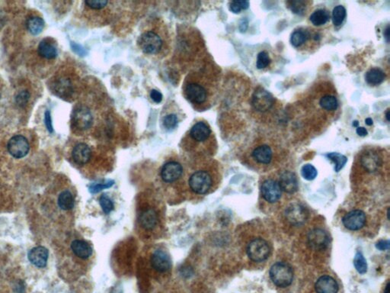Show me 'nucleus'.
<instances>
[{"label": "nucleus", "mask_w": 390, "mask_h": 293, "mask_svg": "<svg viewBox=\"0 0 390 293\" xmlns=\"http://www.w3.org/2000/svg\"><path fill=\"white\" fill-rule=\"evenodd\" d=\"M288 7L290 8V10L299 16H303L306 14L307 12V4L308 2L305 1H290L287 2Z\"/></svg>", "instance_id": "34"}, {"label": "nucleus", "mask_w": 390, "mask_h": 293, "mask_svg": "<svg viewBox=\"0 0 390 293\" xmlns=\"http://www.w3.org/2000/svg\"><path fill=\"white\" fill-rule=\"evenodd\" d=\"M326 156L335 163V170L336 172L340 171L348 161V158L338 153H329Z\"/></svg>", "instance_id": "33"}, {"label": "nucleus", "mask_w": 390, "mask_h": 293, "mask_svg": "<svg viewBox=\"0 0 390 293\" xmlns=\"http://www.w3.org/2000/svg\"><path fill=\"white\" fill-rule=\"evenodd\" d=\"M163 125L168 130L175 129L178 125L177 116L173 114H168L163 119Z\"/></svg>", "instance_id": "40"}, {"label": "nucleus", "mask_w": 390, "mask_h": 293, "mask_svg": "<svg viewBox=\"0 0 390 293\" xmlns=\"http://www.w3.org/2000/svg\"><path fill=\"white\" fill-rule=\"evenodd\" d=\"M140 46L144 53L156 54L160 52L163 45L161 38L154 31H146L140 38Z\"/></svg>", "instance_id": "5"}, {"label": "nucleus", "mask_w": 390, "mask_h": 293, "mask_svg": "<svg viewBox=\"0 0 390 293\" xmlns=\"http://www.w3.org/2000/svg\"><path fill=\"white\" fill-rule=\"evenodd\" d=\"M308 217V212L303 205L294 203L286 210V218L288 222L293 225L304 224Z\"/></svg>", "instance_id": "9"}, {"label": "nucleus", "mask_w": 390, "mask_h": 293, "mask_svg": "<svg viewBox=\"0 0 390 293\" xmlns=\"http://www.w3.org/2000/svg\"><path fill=\"white\" fill-rule=\"evenodd\" d=\"M8 151L13 158H24L29 152L30 145L26 137L22 135H16L12 137L8 142Z\"/></svg>", "instance_id": "7"}, {"label": "nucleus", "mask_w": 390, "mask_h": 293, "mask_svg": "<svg viewBox=\"0 0 390 293\" xmlns=\"http://www.w3.org/2000/svg\"><path fill=\"white\" fill-rule=\"evenodd\" d=\"M270 64V57L266 51L259 53L257 57L256 67L258 69H264L267 68Z\"/></svg>", "instance_id": "38"}, {"label": "nucleus", "mask_w": 390, "mask_h": 293, "mask_svg": "<svg viewBox=\"0 0 390 293\" xmlns=\"http://www.w3.org/2000/svg\"><path fill=\"white\" fill-rule=\"evenodd\" d=\"M30 94L28 91H21L16 95V102L20 107H24L29 100Z\"/></svg>", "instance_id": "43"}, {"label": "nucleus", "mask_w": 390, "mask_h": 293, "mask_svg": "<svg viewBox=\"0 0 390 293\" xmlns=\"http://www.w3.org/2000/svg\"><path fill=\"white\" fill-rule=\"evenodd\" d=\"M262 196L263 198L268 203H274L278 201L281 198V190L279 182L273 180H267L262 183Z\"/></svg>", "instance_id": "8"}, {"label": "nucleus", "mask_w": 390, "mask_h": 293, "mask_svg": "<svg viewBox=\"0 0 390 293\" xmlns=\"http://www.w3.org/2000/svg\"><path fill=\"white\" fill-rule=\"evenodd\" d=\"M210 128L205 122H200L195 124L191 129V136L195 141L203 142L210 136Z\"/></svg>", "instance_id": "21"}, {"label": "nucleus", "mask_w": 390, "mask_h": 293, "mask_svg": "<svg viewBox=\"0 0 390 293\" xmlns=\"http://www.w3.org/2000/svg\"><path fill=\"white\" fill-rule=\"evenodd\" d=\"M376 248L380 250H389L390 248V241H380L376 244Z\"/></svg>", "instance_id": "47"}, {"label": "nucleus", "mask_w": 390, "mask_h": 293, "mask_svg": "<svg viewBox=\"0 0 390 293\" xmlns=\"http://www.w3.org/2000/svg\"><path fill=\"white\" fill-rule=\"evenodd\" d=\"M247 254L254 262H262L269 257L270 247L267 241L262 238H256L248 244Z\"/></svg>", "instance_id": "2"}, {"label": "nucleus", "mask_w": 390, "mask_h": 293, "mask_svg": "<svg viewBox=\"0 0 390 293\" xmlns=\"http://www.w3.org/2000/svg\"><path fill=\"white\" fill-rule=\"evenodd\" d=\"M384 35H385L387 42H389V41H390V28H389V26H387V29L384 31Z\"/></svg>", "instance_id": "50"}, {"label": "nucleus", "mask_w": 390, "mask_h": 293, "mask_svg": "<svg viewBox=\"0 0 390 293\" xmlns=\"http://www.w3.org/2000/svg\"><path fill=\"white\" fill-rule=\"evenodd\" d=\"M365 80L369 85H380L385 80V73L380 68H372L366 73Z\"/></svg>", "instance_id": "26"}, {"label": "nucleus", "mask_w": 390, "mask_h": 293, "mask_svg": "<svg viewBox=\"0 0 390 293\" xmlns=\"http://www.w3.org/2000/svg\"><path fill=\"white\" fill-rule=\"evenodd\" d=\"M281 190L287 193H293L298 189V182L294 174L290 171H286L281 174L279 182Z\"/></svg>", "instance_id": "19"}, {"label": "nucleus", "mask_w": 390, "mask_h": 293, "mask_svg": "<svg viewBox=\"0 0 390 293\" xmlns=\"http://www.w3.org/2000/svg\"><path fill=\"white\" fill-rule=\"evenodd\" d=\"M185 95L187 99L196 104L205 103L207 98V93L205 87L194 83L187 84L185 89Z\"/></svg>", "instance_id": "14"}, {"label": "nucleus", "mask_w": 390, "mask_h": 293, "mask_svg": "<svg viewBox=\"0 0 390 293\" xmlns=\"http://www.w3.org/2000/svg\"><path fill=\"white\" fill-rule=\"evenodd\" d=\"M386 118H387V121L390 122V110H387V114H386Z\"/></svg>", "instance_id": "53"}, {"label": "nucleus", "mask_w": 390, "mask_h": 293, "mask_svg": "<svg viewBox=\"0 0 390 293\" xmlns=\"http://www.w3.org/2000/svg\"><path fill=\"white\" fill-rule=\"evenodd\" d=\"M361 163L367 171L373 173L380 168L382 160L378 154L373 151H368L361 157Z\"/></svg>", "instance_id": "16"}, {"label": "nucleus", "mask_w": 390, "mask_h": 293, "mask_svg": "<svg viewBox=\"0 0 390 293\" xmlns=\"http://www.w3.org/2000/svg\"><path fill=\"white\" fill-rule=\"evenodd\" d=\"M58 205L62 210H70L74 206V199L70 191H63L60 194L58 198Z\"/></svg>", "instance_id": "29"}, {"label": "nucleus", "mask_w": 390, "mask_h": 293, "mask_svg": "<svg viewBox=\"0 0 390 293\" xmlns=\"http://www.w3.org/2000/svg\"><path fill=\"white\" fill-rule=\"evenodd\" d=\"M329 238L322 229H314L308 234V241L311 248L315 250H323L328 246Z\"/></svg>", "instance_id": "13"}, {"label": "nucleus", "mask_w": 390, "mask_h": 293, "mask_svg": "<svg viewBox=\"0 0 390 293\" xmlns=\"http://www.w3.org/2000/svg\"><path fill=\"white\" fill-rule=\"evenodd\" d=\"M390 283H387V286H386L385 290H384V293H390Z\"/></svg>", "instance_id": "52"}, {"label": "nucleus", "mask_w": 390, "mask_h": 293, "mask_svg": "<svg viewBox=\"0 0 390 293\" xmlns=\"http://www.w3.org/2000/svg\"><path fill=\"white\" fill-rule=\"evenodd\" d=\"M357 125H358V122H357V121H355V122L353 123V125H354V126L357 127Z\"/></svg>", "instance_id": "54"}, {"label": "nucleus", "mask_w": 390, "mask_h": 293, "mask_svg": "<svg viewBox=\"0 0 390 293\" xmlns=\"http://www.w3.org/2000/svg\"><path fill=\"white\" fill-rule=\"evenodd\" d=\"M254 109L260 113H266L270 110L274 104V99L270 92L263 88L257 89L251 99Z\"/></svg>", "instance_id": "6"}, {"label": "nucleus", "mask_w": 390, "mask_h": 293, "mask_svg": "<svg viewBox=\"0 0 390 293\" xmlns=\"http://www.w3.org/2000/svg\"><path fill=\"white\" fill-rule=\"evenodd\" d=\"M354 264L357 272L364 274L368 270V264L361 252H357L354 259Z\"/></svg>", "instance_id": "35"}, {"label": "nucleus", "mask_w": 390, "mask_h": 293, "mask_svg": "<svg viewBox=\"0 0 390 293\" xmlns=\"http://www.w3.org/2000/svg\"><path fill=\"white\" fill-rule=\"evenodd\" d=\"M365 122H366L367 125H369V126L373 125V120H372V118H367V119L365 120Z\"/></svg>", "instance_id": "51"}, {"label": "nucleus", "mask_w": 390, "mask_h": 293, "mask_svg": "<svg viewBox=\"0 0 390 293\" xmlns=\"http://www.w3.org/2000/svg\"><path fill=\"white\" fill-rule=\"evenodd\" d=\"M26 27L30 33L33 35H38L43 31L44 22L41 17L33 16L27 20Z\"/></svg>", "instance_id": "28"}, {"label": "nucleus", "mask_w": 390, "mask_h": 293, "mask_svg": "<svg viewBox=\"0 0 390 293\" xmlns=\"http://www.w3.org/2000/svg\"><path fill=\"white\" fill-rule=\"evenodd\" d=\"M44 123H45L47 131L50 133H53L54 128H53L52 119H51L50 111H46L45 114H44Z\"/></svg>", "instance_id": "44"}, {"label": "nucleus", "mask_w": 390, "mask_h": 293, "mask_svg": "<svg viewBox=\"0 0 390 293\" xmlns=\"http://www.w3.org/2000/svg\"><path fill=\"white\" fill-rule=\"evenodd\" d=\"M91 151L90 148L84 143H80L75 146L72 153L73 160L76 163L80 165L85 164L90 160Z\"/></svg>", "instance_id": "18"}, {"label": "nucleus", "mask_w": 390, "mask_h": 293, "mask_svg": "<svg viewBox=\"0 0 390 293\" xmlns=\"http://www.w3.org/2000/svg\"><path fill=\"white\" fill-rule=\"evenodd\" d=\"M315 288L317 293H337L338 285L335 279L331 276H323L318 279Z\"/></svg>", "instance_id": "17"}, {"label": "nucleus", "mask_w": 390, "mask_h": 293, "mask_svg": "<svg viewBox=\"0 0 390 293\" xmlns=\"http://www.w3.org/2000/svg\"><path fill=\"white\" fill-rule=\"evenodd\" d=\"M140 222L144 228L151 230L154 228L157 223V215L153 209H148L141 214Z\"/></svg>", "instance_id": "24"}, {"label": "nucleus", "mask_w": 390, "mask_h": 293, "mask_svg": "<svg viewBox=\"0 0 390 293\" xmlns=\"http://www.w3.org/2000/svg\"><path fill=\"white\" fill-rule=\"evenodd\" d=\"M302 176L307 180H312L317 177V170L311 164L304 165L302 167Z\"/></svg>", "instance_id": "37"}, {"label": "nucleus", "mask_w": 390, "mask_h": 293, "mask_svg": "<svg viewBox=\"0 0 390 293\" xmlns=\"http://www.w3.org/2000/svg\"><path fill=\"white\" fill-rule=\"evenodd\" d=\"M311 38L309 31L304 29L295 30L290 37V43L294 47H300Z\"/></svg>", "instance_id": "25"}, {"label": "nucleus", "mask_w": 390, "mask_h": 293, "mask_svg": "<svg viewBox=\"0 0 390 293\" xmlns=\"http://www.w3.org/2000/svg\"><path fill=\"white\" fill-rule=\"evenodd\" d=\"M152 267L160 272H164L170 269L171 259L168 253L163 250H156L151 257Z\"/></svg>", "instance_id": "12"}, {"label": "nucleus", "mask_w": 390, "mask_h": 293, "mask_svg": "<svg viewBox=\"0 0 390 293\" xmlns=\"http://www.w3.org/2000/svg\"><path fill=\"white\" fill-rule=\"evenodd\" d=\"M54 91L60 96H66L71 92L72 85L68 79H60L54 84Z\"/></svg>", "instance_id": "30"}, {"label": "nucleus", "mask_w": 390, "mask_h": 293, "mask_svg": "<svg viewBox=\"0 0 390 293\" xmlns=\"http://www.w3.org/2000/svg\"><path fill=\"white\" fill-rule=\"evenodd\" d=\"M48 250L44 247L39 246L34 248L28 252V260L35 267H42L47 265L48 260Z\"/></svg>", "instance_id": "15"}, {"label": "nucleus", "mask_w": 390, "mask_h": 293, "mask_svg": "<svg viewBox=\"0 0 390 293\" xmlns=\"http://www.w3.org/2000/svg\"><path fill=\"white\" fill-rule=\"evenodd\" d=\"M346 17V9L343 5H337L332 12V22L335 26H340Z\"/></svg>", "instance_id": "32"}, {"label": "nucleus", "mask_w": 390, "mask_h": 293, "mask_svg": "<svg viewBox=\"0 0 390 293\" xmlns=\"http://www.w3.org/2000/svg\"><path fill=\"white\" fill-rule=\"evenodd\" d=\"M71 249L75 255L81 259H88L92 254V249L89 244L81 240H76L71 244Z\"/></svg>", "instance_id": "23"}, {"label": "nucleus", "mask_w": 390, "mask_h": 293, "mask_svg": "<svg viewBox=\"0 0 390 293\" xmlns=\"http://www.w3.org/2000/svg\"><path fill=\"white\" fill-rule=\"evenodd\" d=\"M330 19L329 12L326 9H317L312 12L309 17V20L315 26H322L328 23Z\"/></svg>", "instance_id": "27"}, {"label": "nucleus", "mask_w": 390, "mask_h": 293, "mask_svg": "<svg viewBox=\"0 0 390 293\" xmlns=\"http://www.w3.org/2000/svg\"><path fill=\"white\" fill-rule=\"evenodd\" d=\"M111 293H123V290H122L121 286H118L117 287H115Z\"/></svg>", "instance_id": "49"}, {"label": "nucleus", "mask_w": 390, "mask_h": 293, "mask_svg": "<svg viewBox=\"0 0 390 293\" xmlns=\"http://www.w3.org/2000/svg\"><path fill=\"white\" fill-rule=\"evenodd\" d=\"M115 182L112 180L108 181V182H104V183H98L93 184L89 186V191L92 193H98L103 189H108V188L111 187L114 185Z\"/></svg>", "instance_id": "42"}, {"label": "nucleus", "mask_w": 390, "mask_h": 293, "mask_svg": "<svg viewBox=\"0 0 390 293\" xmlns=\"http://www.w3.org/2000/svg\"><path fill=\"white\" fill-rule=\"evenodd\" d=\"M39 54L47 60L54 59L58 56V47L52 39L45 38L40 42L39 45Z\"/></svg>", "instance_id": "20"}, {"label": "nucleus", "mask_w": 390, "mask_h": 293, "mask_svg": "<svg viewBox=\"0 0 390 293\" xmlns=\"http://www.w3.org/2000/svg\"><path fill=\"white\" fill-rule=\"evenodd\" d=\"M319 105L326 111H335L338 109V103L334 95H326L321 98Z\"/></svg>", "instance_id": "31"}, {"label": "nucleus", "mask_w": 390, "mask_h": 293, "mask_svg": "<svg viewBox=\"0 0 390 293\" xmlns=\"http://www.w3.org/2000/svg\"><path fill=\"white\" fill-rule=\"evenodd\" d=\"M183 173L182 165L178 162L171 161L165 163L161 170V177L166 182H172L180 178Z\"/></svg>", "instance_id": "11"}, {"label": "nucleus", "mask_w": 390, "mask_h": 293, "mask_svg": "<svg viewBox=\"0 0 390 293\" xmlns=\"http://www.w3.org/2000/svg\"><path fill=\"white\" fill-rule=\"evenodd\" d=\"M211 184L212 180L210 174L203 170L195 172L190 177V187L197 194H205L207 193Z\"/></svg>", "instance_id": "3"}, {"label": "nucleus", "mask_w": 390, "mask_h": 293, "mask_svg": "<svg viewBox=\"0 0 390 293\" xmlns=\"http://www.w3.org/2000/svg\"><path fill=\"white\" fill-rule=\"evenodd\" d=\"M272 150L266 144L257 147L252 152L254 159L261 164H268L272 160Z\"/></svg>", "instance_id": "22"}, {"label": "nucleus", "mask_w": 390, "mask_h": 293, "mask_svg": "<svg viewBox=\"0 0 390 293\" xmlns=\"http://www.w3.org/2000/svg\"><path fill=\"white\" fill-rule=\"evenodd\" d=\"M356 132H357V134L358 135L362 136V137L368 135V131H367L366 129L364 128V127H357Z\"/></svg>", "instance_id": "48"}, {"label": "nucleus", "mask_w": 390, "mask_h": 293, "mask_svg": "<svg viewBox=\"0 0 390 293\" xmlns=\"http://www.w3.org/2000/svg\"><path fill=\"white\" fill-rule=\"evenodd\" d=\"M270 277L278 287H287L293 282V269L286 263H276L270 268Z\"/></svg>", "instance_id": "1"}, {"label": "nucleus", "mask_w": 390, "mask_h": 293, "mask_svg": "<svg viewBox=\"0 0 390 293\" xmlns=\"http://www.w3.org/2000/svg\"><path fill=\"white\" fill-rule=\"evenodd\" d=\"M99 203H100L101 207L106 215L109 214L114 209V204H113L112 201L106 195H103L101 196Z\"/></svg>", "instance_id": "39"}, {"label": "nucleus", "mask_w": 390, "mask_h": 293, "mask_svg": "<svg viewBox=\"0 0 390 293\" xmlns=\"http://www.w3.org/2000/svg\"><path fill=\"white\" fill-rule=\"evenodd\" d=\"M150 97L156 103H161L162 100H163V95H162L161 92L155 90L151 91Z\"/></svg>", "instance_id": "46"}, {"label": "nucleus", "mask_w": 390, "mask_h": 293, "mask_svg": "<svg viewBox=\"0 0 390 293\" xmlns=\"http://www.w3.org/2000/svg\"><path fill=\"white\" fill-rule=\"evenodd\" d=\"M71 47L72 49H73V51L77 53V54H79V55L84 56L86 54V51H85L84 47H82V46L80 45H78V44L72 42Z\"/></svg>", "instance_id": "45"}, {"label": "nucleus", "mask_w": 390, "mask_h": 293, "mask_svg": "<svg viewBox=\"0 0 390 293\" xmlns=\"http://www.w3.org/2000/svg\"><path fill=\"white\" fill-rule=\"evenodd\" d=\"M344 225L350 231H357L362 228L366 222V215L361 210H354L345 215L342 219Z\"/></svg>", "instance_id": "10"}, {"label": "nucleus", "mask_w": 390, "mask_h": 293, "mask_svg": "<svg viewBox=\"0 0 390 293\" xmlns=\"http://www.w3.org/2000/svg\"><path fill=\"white\" fill-rule=\"evenodd\" d=\"M85 4L90 9L99 10V9H103V8L105 7L106 5H108V1H105V0H88V1H85Z\"/></svg>", "instance_id": "41"}, {"label": "nucleus", "mask_w": 390, "mask_h": 293, "mask_svg": "<svg viewBox=\"0 0 390 293\" xmlns=\"http://www.w3.org/2000/svg\"><path fill=\"white\" fill-rule=\"evenodd\" d=\"M93 117L90 110L85 106L76 108L72 114V123L75 129L80 131L89 129L92 126Z\"/></svg>", "instance_id": "4"}, {"label": "nucleus", "mask_w": 390, "mask_h": 293, "mask_svg": "<svg viewBox=\"0 0 390 293\" xmlns=\"http://www.w3.org/2000/svg\"><path fill=\"white\" fill-rule=\"evenodd\" d=\"M249 7V2L246 0H239V1H232L229 3V9L233 13H240L241 11L246 10Z\"/></svg>", "instance_id": "36"}]
</instances>
